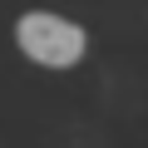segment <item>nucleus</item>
I'll return each instance as SVG.
<instances>
[{
    "instance_id": "nucleus-1",
    "label": "nucleus",
    "mask_w": 148,
    "mask_h": 148,
    "mask_svg": "<svg viewBox=\"0 0 148 148\" xmlns=\"http://www.w3.org/2000/svg\"><path fill=\"white\" fill-rule=\"evenodd\" d=\"M15 45L40 69H74V64L84 59V49H89V40H84L79 25L64 20V15H49V10L20 15L15 20Z\"/></svg>"
}]
</instances>
